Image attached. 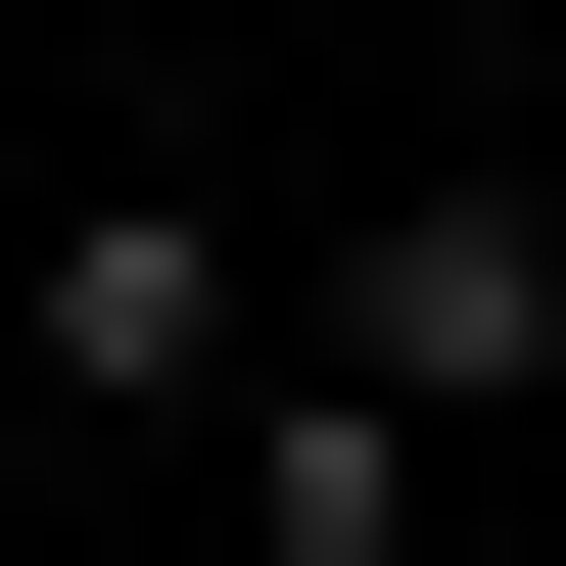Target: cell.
<instances>
[{
  "label": "cell",
  "instance_id": "2",
  "mask_svg": "<svg viewBox=\"0 0 566 566\" xmlns=\"http://www.w3.org/2000/svg\"><path fill=\"white\" fill-rule=\"evenodd\" d=\"M283 378H378V424H520V378H566V237H520V189H378V237L283 283Z\"/></svg>",
  "mask_w": 566,
  "mask_h": 566
},
{
  "label": "cell",
  "instance_id": "3",
  "mask_svg": "<svg viewBox=\"0 0 566 566\" xmlns=\"http://www.w3.org/2000/svg\"><path fill=\"white\" fill-rule=\"evenodd\" d=\"M378 520H424V424L378 378H237V566H378Z\"/></svg>",
  "mask_w": 566,
  "mask_h": 566
},
{
  "label": "cell",
  "instance_id": "4",
  "mask_svg": "<svg viewBox=\"0 0 566 566\" xmlns=\"http://www.w3.org/2000/svg\"><path fill=\"white\" fill-rule=\"evenodd\" d=\"M0 566H48V378H0Z\"/></svg>",
  "mask_w": 566,
  "mask_h": 566
},
{
  "label": "cell",
  "instance_id": "1",
  "mask_svg": "<svg viewBox=\"0 0 566 566\" xmlns=\"http://www.w3.org/2000/svg\"><path fill=\"white\" fill-rule=\"evenodd\" d=\"M0 378H48V424H237V378H283L237 189H189V142H142V189H48V237H0Z\"/></svg>",
  "mask_w": 566,
  "mask_h": 566
}]
</instances>
